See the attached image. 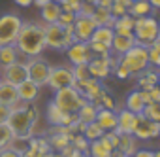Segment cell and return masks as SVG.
<instances>
[{"label":"cell","mask_w":160,"mask_h":157,"mask_svg":"<svg viewBox=\"0 0 160 157\" xmlns=\"http://www.w3.org/2000/svg\"><path fill=\"white\" fill-rule=\"evenodd\" d=\"M134 46H136V36L134 34H115V38L111 42V53L121 57L128 49H132Z\"/></svg>","instance_id":"44dd1931"},{"label":"cell","mask_w":160,"mask_h":157,"mask_svg":"<svg viewBox=\"0 0 160 157\" xmlns=\"http://www.w3.org/2000/svg\"><path fill=\"white\" fill-rule=\"evenodd\" d=\"M134 21H136V19H134L130 14H126V15L115 19L111 27H113L115 34H134Z\"/></svg>","instance_id":"83f0119b"},{"label":"cell","mask_w":160,"mask_h":157,"mask_svg":"<svg viewBox=\"0 0 160 157\" xmlns=\"http://www.w3.org/2000/svg\"><path fill=\"white\" fill-rule=\"evenodd\" d=\"M94 4L92 2H87V0H83V2H81V8H79V15H92L94 14Z\"/></svg>","instance_id":"ee69618b"},{"label":"cell","mask_w":160,"mask_h":157,"mask_svg":"<svg viewBox=\"0 0 160 157\" xmlns=\"http://www.w3.org/2000/svg\"><path fill=\"white\" fill-rule=\"evenodd\" d=\"M109 12H111L113 19H119V17H122V15H126V14H128V8H126V6H122V4L113 2V4H111V8H109Z\"/></svg>","instance_id":"b9f144b4"},{"label":"cell","mask_w":160,"mask_h":157,"mask_svg":"<svg viewBox=\"0 0 160 157\" xmlns=\"http://www.w3.org/2000/svg\"><path fill=\"white\" fill-rule=\"evenodd\" d=\"M21 27H23V19L17 14H2L0 15V46L15 44Z\"/></svg>","instance_id":"52a82bcc"},{"label":"cell","mask_w":160,"mask_h":157,"mask_svg":"<svg viewBox=\"0 0 160 157\" xmlns=\"http://www.w3.org/2000/svg\"><path fill=\"white\" fill-rule=\"evenodd\" d=\"M134 36L138 46L149 47L156 38H160V21L152 15L138 17L134 21Z\"/></svg>","instance_id":"3957f363"},{"label":"cell","mask_w":160,"mask_h":157,"mask_svg":"<svg viewBox=\"0 0 160 157\" xmlns=\"http://www.w3.org/2000/svg\"><path fill=\"white\" fill-rule=\"evenodd\" d=\"M104 133H106V131H104L96 121H92V123H87V125H85V129H83V133H81V134H83L89 142H92V140L102 138V136H104Z\"/></svg>","instance_id":"836d02e7"},{"label":"cell","mask_w":160,"mask_h":157,"mask_svg":"<svg viewBox=\"0 0 160 157\" xmlns=\"http://www.w3.org/2000/svg\"><path fill=\"white\" fill-rule=\"evenodd\" d=\"M13 2L19 8H30V6H34V0H13Z\"/></svg>","instance_id":"c3c4849f"},{"label":"cell","mask_w":160,"mask_h":157,"mask_svg":"<svg viewBox=\"0 0 160 157\" xmlns=\"http://www.w3.org/2000/svg\"><path fill=\"white\" fill-rule=\"evenodd\" d=\"M73 119H75V116L62 112L53 100L47 104V110H45V121H47L49 127H70V125L73 123Z\"/></svg>","instance_id":"4fadbf2b"},{"label":"cell","mask_w":160,"mask_h":157,"mask_svg":"<svg viewBox=\"0 0 160 157\" xmlns=\"http://www.w3.org/2000/svg\"><path fill=\"white\" fill-rule=\"evenodd\" d=\"M64 53H66V59H68V62L73 66V64H87L94 55L91 53V47H89V44L87 42H73L72 46H68L66 49H64Z\"/></svg>","instance_id":"8fae6325"},{"label":"cell","mask_w":160,"mask_h":157,"mask_svg":"<svg viewBox=\"0 0 160 157\" xmlns=\"http://www.w3.org/2000/svg\"><path fill=\"white\" fill-rule=\"evenodd\" d=\"M138 140H151V138H158L160 136V123L152 121L149 117H145L143 114H139L138 117V125L132 133Z\"/></svg>","instance_id":"7c38bea8"},{"label":"cell","mask_w":160,"mask_h":157,"mask_svg":"<svg viewBox=\"0 0 160 157\" xmlns=\"http://www.w3.org/2000/svg\"><path fill=\"white\" fill-rule=\"evenodd\" d=\"M87 64H89V72H91V76L96 78V80H100V82L106 80V78L111 74V68H109L106 57H92Z\"/></svg>","instance_id":"ffe728a7"},{"label":"cell","mask_w":160,"mask_h":157,"mask_svg":"<svg viewBox=\"0 0 160 157\" xmlns=\"http://www.w3.org/2000/svg\"><path fill=\"white\" fill-rule=\"evenodd\" d=\"M92 102H94L98 108H108V110H115V112L119 110V108H117V102H115V99H113V95H111L106 87L102 89V93L98 95V99L92 100Z\"/></svg>","instance_id":"d6a6232c"},{"label":"cell","mask_w":160,"mask_h":157,"mask_svg":"<svg viewBox=\"0 0 160 157\" xmlns=\"http://www.w3.org/2000/svg\"><path fill=\"white\" fill-rule=\"evenodd\" d=\"M121 64H122V66H126V68L130 70L132 78H136L141 70H145L147 66H151L147 47H143V46H138V44H136L132 49H128L124 55H121Z\"/></svg>","instance_id":"5b68a950"},{"label":"cell","mask_w":160,"mask_h":157,"mask_svg":"<svg viewBox=\"0 0 160 157\" xmlns=\"http://www.w3.org/2000/svg\"><path fill=\"white\" fill-rule=\"evenodd\" d=\"M10 112H12V108H10V106H6V104H0V123H6V121H8V117H10Z\"/></svg>","instance_id":"f6af8a7d"},{"label":"cell","mask_w":160,"mask_h":157,"mask_svg":"<svg viewBox=\"0 0 160 157\" xmlns=\"http://www.w3.org/2000/svg\"><path fill=\"white\" fill-rule=\"evenodd\" d=\"M122 155L126 157H132L136 151H138V138L134 134H121V142H119V148H117Z\"/></svg>","instance_id":"f1b7e54d"},{"label":"cell","mask_w":160,"mask_h":157,"mask_svg":"<svg viewBox=\"0 0 160 157\" xmlns=\"http://www.w3.org/2000/svg\"><path fill=\"white\" fill-rule=\"evenodd\" d=\"M15 46H17L21 57H25V59L40 57L47 49L43 25L36 23V21H23V27H21V30L17 34Z\"/></svg>","instance_id":"7a4b0ae2"},{"label":"cell","mask_w":160,"mask_h":157,"mask_svg":"<svg viewBox=\"0 0 160 157\" xmlns=\"http://www.w3.org/2000/svg\"><path fill=\"white\" fill-rule=\"evenodd\" d=\"M138 117L139 114H134L126 108L122 110H117V127H115V133L117 134H132L136 125H138Z\"/></svg>","instance_id":"9a60e30c"},{"label":"cell","mask_w":160,"mask_h":157,"mask_svg":"<svg viewBox=\"0 0 160 157\" xmlns=\"http://www.w3.org/2000/svg\"><path fill=\"white\" fill-rule=\"evenodd\" d=\"M10 108L12 112L6 123L10 125L13 136H34V129L40 121V112L34 106V102L17 100Z\"/></svg>","instance_id":"6da1fadb"},{"label":"cell","mask_w":160,"mask_h":157,"mask_svg":"<svg viewBox=\"0 0 160 157\" xmlns=\"http://www.w3.org/2000/svg\"><path fill=\"white\" fill-rule=\"evenodd\" d=\"M139 91H141V89H139ZM143 97H145V102H147V104H149V102H160V87L154 85L152 89L143 91Z\"/></svg>","instance_id":"ab89813d"},{"label":"cell","mask_w":160,"mask_h":157,"mask_svg":"<svg viewBox=\"0 0 160 157\" xmlns=\"http://www.w3.org/2000/svg\"><path fill=\"white\" fill-rule=\"evenodd\" d=\"M92 19L96 21V25L98 27H111L113 25V15H111V12H109V8H100V6H96L94 8V14H92Z\"/></svg>","instance_id":"1f68e13d"},{"label":"cell","mask_w":160,"mask_h":157,"mask_svg":"<svg viewBox=\"0 0 160 157\" xmlns=\"http://www.w3.org/2000/svg\"><path fill=\"white\" fill-rule=\"evenodd\" d=\"M113 2H117V4H122V6L130 8V4H132V0H113Z\"/></svg>","instance_id":"816d5d0a"},{"label":"cell","mask_w":160,"mask_h":157,"mask_svg":"<svg viewBox=\"0 0 160 157\" xmlns=\"http://www.w3.org/2000/svg\"><path fill=\"white\" fill-rule=\"evenodd\" d=\"M98 106L94 104V102H85L83 106H81V110H79L77 114H75V117L81 121V123H92L94 119H96V114H98Z\"/></svg>","instance_id":"f546056e"},{"label":"cell","mask_w":160,"mask_h":157,"mask_svg":"<svg viewBox=\"0 0 160 157\" xmlns=\"http://www.w3.org/2000/svg\"><path fill=\"white\" fill-rule=\"evenodd\" d=\"M72 70H73V76H75V82H79V80H89V78H92L91 72H89V64H73Z\"/></svg>","instance_id":"74e56055"},{"label":"cell","mask_w":160,"mask_h":157,"mask_svg":"<svg viewBox=\"0 0 160 157\" xmlns=\"http://www.w3.org/2000/svg\"><path fill=\"white\" fill-rule=\"evenodd\" d=\"M60 4L57 2V0H51V2H47L45 6L40 8V23L42 25H51V23H57L58 17H60Z\"/></svg>","instance_id":"d6986e66"},{"label":"cell","mask_w":160,"mask_h":157,"mask_svg":"<svg viewBox=\"0 0 160 157\" xmlns=\"http://www.w3.org/2000/svg\"><path fill=\"white\" fill-rule=\"evenodd\" d=\"M53 102L66 114H72L75 116L79 110H81V106L85 102H89L81 93H79L75 87H64V89H57L53 91Z\"/></svg>","instance_id":"277c9868"},{"label":"cell","mask_w":160,"mask_h":157,"mask_svg":"<svg viewBox=\"0 0 160 157\" xmlns=\"http://www.w3.org/2000/svg\"><path fill=\"white\" fill-rule=\"evenodd\" d=\"M128 14L134 19L145 17V15H152V6L149 4V0H132V4L128 8Z\"/></svg>","instance_id":"4316f807"},{"label":"cell","mask_w":160,"mask_h":157,"mask_svg":"<svg viewBox=\"0 0 160 157\" xmlns=\"http://www.w3.org/2000/svg\"><path fill=\"white\" fill-rule=\"evenodd\" d=\"M57 2H58V4H62V2H64V0H57Z\"/></svg>","instance_id":"6f0895ef"},{"label":"cell","mask_w":160,"mask_h":157,"mask_svg":"<svg viewBox=\"0 0 160 157\" xmlns=\"http://www.w3.org/2000/svg\"><path fill=\"white\" fill-rule=\"evenodd\" d=\"M113 4V0H96L94 6H100V8H111Z\"/></svg>","instance_id":"681fc988"},{"label":"cell","mask_w":160,"mask_h":157,"mask_svg":"<svg viewBox=\"0 0 160 157\" xmlns=\"http://www.w3.org/2000/svg\"><path fill=\"white\" fill-rule=\"evenodd\" d=\"M141 114H143L145 117L152 119V121H160V102H149V104L143 108Z\"/></svg>","instance_id":"8d00e7d4"},{"label":"cell","mask_w":160,"mask_h":157,"mask_svg":"<svg viewBox=\"0 0 160 157\" xmlns=\"http://www.w3.org/2000/svg\"><path fill=\"white\" fill-rule=\"evenodd\" d=\"M149 4L152 6V10H160V0H149Z\"/></svg>","instance_id":"f907efd6"},{"label":"cell","mask_w":160,"mask_h":157,"mask_svg":"<svg viewBox=\"0 0 160 157\" xmlns=\"http://www.w3.org/2000/svg\"><path fill=\"white\" fill-rule=\"evenodd\" d=\"M75 17H77V14H73V12H60V17H58V23L60 25H73V21H75Z\"/></svg>","instance_id":"7bdbcfd3"},{"label":"cell","mask_w":160,"mask_h":157,"mask_svg":"<svg viewBox=\"0 0 160 157\" xmlns=\"http://www.w3.org/2000/svg\"><path fill=\"white\" fill-rule=\"evenodd\" d=\"M113 38H115L113 27H96L94 32H92V36H91L92 42H100V44H106V46H109V47H111Z\"/></svg>","instance_id":"4dcf8cb0"},{"label":"cell","mask_w":160,"mask_h":157,"mask_svg":"<svg viewBox=\"0 0 160 157\" xmlns=\"http://www.w3.org/2000/svg\"><path fill=\"white\" fill-rule=\"evenodd\" d=\"M158 82V68L154 66H147L145 70H141L138 76H136V84H138V89L141 91H149L156 85Z\"/></svg>","instance_id":"e0dca14e"},{"label":"cell","mask_w":160,"mask_h":157,"mask_svg":"<svg viewBox=\"0 0 160 157\" xmlns=\"http://www.w3.org/2000/svg\"><path fill=\"white\" fill-rule=\"evenodd\" d=\"M156 85L160 87V68H158V82H156Z\"/></svg>","instance_id":"11a10c76"},{"label":"cell","mask_w":160,"mask_h":157,"mask_svg":"<svg viewBox=\"0 0 160 157\" xmlns=\"http://www.w3.org/2000/svg\"><path fill=\"white\" fill-rule=\"evenodd\" d=\"M25 62L28 66V78L34 84H38L40 87H45L47 80H49L51 64L45 59H42V55L40 57H28V59H25Z\"/></svg>","instance_id":"ba28073f"},{"label":"cell","mask_w":160,"mask_h":157,"mask_svg":"<svg viewBox=\"0 0 160 157\" xmlns=\"http://www.w3.org/2000/svg\"><path fill=\"white\" fill-rule=\"evenodd\" d=\"M154 157H160V149H158V151H154Z\"/></svg>","instance_id":"9f6ffc18"},{"label":"cell","mask_w":160,"mask_h":157,"mask_svg":"<svg viewBox=\"0 0 160 157\" xmlns=\"http://www.w3.org/2000/svg\"><path fill=\"white\" fill-rule=\"evenodd\" d=\"M94 121H96L106 133H108V131H115V127H117V112H115V110H108V108H100Z\"/></svg>","instance_id":"cb8c5ba5"},{"label":"cell","mask_w":160,"mask_h":157,"mask_svg":"<svg viewBox=\"0 0 160 157\" xmlns=\"http://www.w3.org/2000/svg\"><path fill=\"white\" fill-rule=\"evenodd\" d=\"M73 84H75V76H73L72 64H57V66H51L49 80H47V87L51 91L64 89V87H73Z\"/></svg>","instance_id":"8992f818"},{"label":"cell","mask_w":160,"mask_h":157,"mask_svg":"<svg viewBox=\"0 0 160 157\" xmlns=\"http://www.w3.org/2000/svg\"><path fill=\"white\" fill-rule=\"evenodd\" d=\"M0 157H23V155L19 151H15L13 148H6V149L0 151Z\"/></svg>","instance_id":"bcb514c9"},{"label":"cell","mask_w":160,"mask_h":157,"mask_svg":"<svg viewBox=\"0 0 160 157\" xmlns=\"http://www.w3.org/2000/svg\"><path fill=\"white\" fill-rule=\"evenodd\" d=\"M23 157H38V153H36V151H30V149H28V151H25V153H23Z\"/></svg>","instance_id":"db71d44e"},{"label":"cell","mask_w":160,"mask_h":157,"mask_svg":"<svg viewBox=\"0 0 160 157\" xmlns=\"http://www.w3.org/2000/svg\"><path fill=\"white\" fill-rule=\"evenodd\" d=\"M47 2H51V0H34V6H38V8H42V6H45Z\"/></svg>","instance_id":"f5cc1de1"},{"label":"cell","mask_w":160,"mask_h":157,"mask_svg":"<svg viewBox=\"0 0 160 157\" xmlns=\"http://www.w3.org/2000/svg\"><path fill=\"white\" fill-rule=\"evenodd\" d=\"M96 27H98V25H96V21L92 19V15H79V14H77L75 21H73L75 38H77L79 42H89Z\"/></svg>","instance_id":"5bb4252c"},{"label":"cell","mask_w":160,"mask_h":157,"mask_svg":"<svg viewBox=\"0 0 160 157\" xmlns=\"http://www.w3.org/2000/svg\"><path fill=\"white\" fill-rule=\"evenodd\" d=\"M40 85L38 84H34L30 78L28 80H25V82H21L19 85H17V95H19V100H23V102H34L38 97H40Z\"/></svg>","instance_id":"ac0fdd59"},{"label":"cell","mask_w":160,"mask_h":157,"mask_svg":"<svg viewBox=\"0 0 160 157\" xmlns=\"http://www.w3.org/2000/svg\"><path fill=\"white\" fill-rule=\"evenodd\" d=\"M43 32H45V46L49 49L64 51L68 47V44H66V27L60 25L58 21L51 23V25H43Z\"/></svg>","instance_id":"9c48e42d"},{"label":"cell","mask_w":160,"mask_h":157,"mask_svg":"<svg viewBox=\"0 0 160 157\" xmlns=\"http://www.w3.org/2000/svg\"><path fill=\"white\" fill-rule=\"evenodd\" d=\"M111 148H113V151L119 148V142H121V134H117L115 131H108V133H104V136H102Z\"/></svg>","instance_id":"f35d334b"},{"label":"cell","mask_w":160,"mask_h":157,"mask_svg":"<svg viewBox=\"0 0 160 157\" xmlns=\"http://www.w3.org/2000/svg\"><path fill=\"white\" fill-rule=\"evenodd\" d=\"M0 78L10 82V84H13V85H19L21 82L28 80V66H27L25 61L19 59V61L8 64L4 68H0Z\"/></svg>","instance_id":"30bf717a"},{"label":"cell","mask_w":160,"mask_h":157,"mask_svg":"<svg viewBox=\"0 0 160 157\" xmlns=\"http://www.w3.org/2000/svg\"><path fill=\"white\" fill-rule=\"evenodd\" d=\"M21 53L17 49L15 44H4V46H0V68H4L15 61H19Z\"/></svg>","instance_id":"d4e9b609"},{"label":"cell","mask_w":160,"mask_h":157,"mask_svg":"<svg viewBox=\"0 0 160 157\" xmlns=\"http://www.w3.org/2000/svg\"><path fill=\"white\" fill-rule=\"evenodd\" d=\"M12 140H13V133H12L10 125L8 123H0V151L10 148Z\"/></svg>","instance_id":"d590c367"},{"label":"cell","mask_w":160,"mask_h":157,"mask_svg":"<svg viewBox=\"0 0 160 157\" xmlns=\"http://www.w3.org/2000/svg\"><path fill=\"white\" fill-rule=\"evenodd\" d=\"M132 157H154V151H152V149H147V148H141V149H138Z\"/></svg>","instance_id":"7dc6e473"},{"label":"cell","mask_w":160,"mask_h":157,"mask_svg":"<svg viewBox=\"0 0 160 157\" xmlns=\"http://www.w3.org/2000/svg\"><path fill=\"white\" fill-rule=\"evenodd\" d=\"M147 51H149V62H151V66L160 68V38H156L147 47Z\"/></svg>","instance_id":"e575fe53"},{"label":"cell","mask_w":160,"mask_h":157,"mask_svg":"<svg viewBox=\"0 0 160 157\" xmlns=\"http://www.w3.org/2000/svg\"><path fill=\"white\" fill-rule=\"evenodd\" d=\"M111 74H113V76L117 78V80H122V82H124V80H130V78H132V74H130V70H128L126 66H122L121 62L117 64V68H115V70H113Z\"/></svg>","instance_id":"60d3db41"},{"label":"cell","mask_w":160,"mask_h":157,"mask_svg":"<svg viewBox=\"0 0 160 157\" xmlns=\"http://www.w3.org/2000/svg\"><path fill=\"white\" fill-rule=\"evenodd\" d=\"M19 100L17 95V85L6 82L0 78V104H6V106H13Z\"/></svg>","instance_id":"7402d4cb"},{"label":"cell","mask_w":160,"mask_h":157,"mask_svg":"<svg viewBox=\"0 0 160 157\" xmlns=\"http://www.w3.org/2000/svg\"><path fill=\"white\" fill-rule=\"evenodd\" d=\"M145 106H147V102H145L143 91H139V89L130 91L126 95V99H124V108L130 110V112H134V114H141Z\"/></svg>","instance_id":"603a6c76"},{"label":"cell","mask_w":160,"mask_h":157,"mask_svg":"<svg viewBox=\"0 0 160 157\" xmlns=\"http://www.w3.org/2000/svg\"><path fill=\"white\" fill-rule=\"evenodd\" d=\"M73 87L81 93L89 102H92V100H96L98 99V95L102 93V89H104V85H102V82L100 80H96V78H89V80H79V82H75L73 84Z\"/></svg>","instance_id":"2e32d148"},{"label":"cell","mask_w":160,"mask_h":157,"mask_svg":"<svg viewBox=\"0 0 160 157\" xmlns=\"http://www.w3.org/2000/svg\"><path fill=\"white\" fill-rule=\"evenodd\" d=\"M89 157H113V148L104 138L92 140L89 144Z\"/></svg>","instance_id":"484cf974"}]
</instances>
